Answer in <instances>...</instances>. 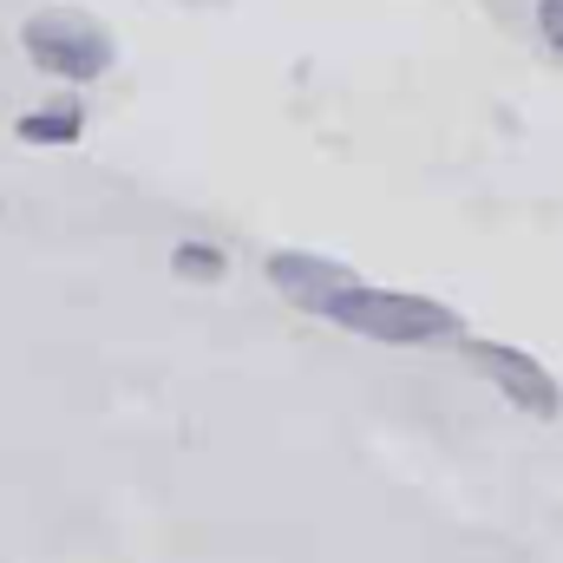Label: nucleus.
Masks as SVG:
<instances>
[{"label": "nucleus", "instance_id": "1", "mask_svg": "<svg viewBox=\"0 0 563 563\" xmlns=\"http://www.w3.org/2000/svg\"><path fill=\"white\" fill-rule=\"evenodd\" d=\"M314 314L341 321V328L361 334V341H387V347H432V341H459V334H465V321H459L445 301L407 295V288H367V282L334 288Z\"/></svg>", "mask_w": 563, "mask_h": 563}, {"label": "nucleus", "instance_id": "2", "mask_svg": "<svg viewBox=\"0 0 563 563\" xmlns=\"http://www.w3.org/2000/svg\"><path fill=\"white\" fill-rule=\"evenodd\" d=\"M20 46H26V59H33L46 79L86 86V79L112 73V33H106L92 13H79V7H46V13H33V20L20 26Z\"/></svg>", "mask_w": 563, "mask_h": 563}, {"label": "nucleus", "instance_id": "3", "mask_svg": "<svg viewBox=\"0 0 563 563\" xmlns=\"http://www.w3.org/2000/svg\"><path fill=\"white\" fill-rule=\"evenodd\" d=\"M465 361H472L478 374H492V387H498L511 407H525V413H538V420H558V407H563L558 380H551V367L531 361L525 347H505V341H465Z\"/></svg>", "mask_w": 563, "mask_h": 563}, {"label": "nucleus", "instance_id": "4", "mask_svg": "<svg viewBox=\"0 0 563 563\" xmlns=\"http://www.w3.org/2000/svg\"><path fill=\"white\" fill-rule=\"evenodd\" d=\"M269 282H276L288 301H301V308H321L334 288H347V282H354V269H341V263H328V256L276 250V256H269Z\"/></svg>", "mask_w": 563, "mask_h": 563}, {"label": "nucleus", "instance_id": "5", "mask_svg": "<svg viewBox=\"0 0 563 563\" xmlns=\"http://www.w3.org/2000/svg\"><path fill=\"white\" fill-rule=\"evenodd\" d=\"M20 144H79L86 132V112L79 106H40V112H20Z\"/></svg>", "mask_w": 563, "mask_h": 563}, {"label": "nucleus", "instance_id": "6", "mask_svg": "<svg viewBox=\"0 0 563 563\" xmlns=\"http://www.w3.org/2000/svg\"><path fill=\"white\" fill-rule=\"evenodd\" d=\"M170 269H177V282H217L223 276V250H210V243H177V250H170Z\"/></svg>", "mask_w": 563, "mask_h": 563}, {"label": "nucleus", "instance_id": "7", "mask_svg": "<svg viewBox=\"0 0 563 563\" xmlns=\"http://www.w3.org/2000/svg\"><path fill=\"white\" fill-rule=\"evenodd\" d=\"M538 33L544 46H563V0H538Z\"/></svg>", "mask_w": 563, "mask_h": 563}]
</instances>
